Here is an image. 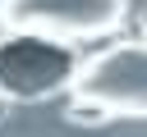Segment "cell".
Masks as SVG:
<instances>
[{
  "instance_id": "cell-1",
  "label": "cell",
  "mask_w": 147,
  "mask_h": 137,
  "mask_svg": "<svg viewBox=\"0 0 147 137\" xmlns=\"http://www.w3.org/2000/svg\"><path fill=\"white\" fill-rule=\"evenodd\" d=\"M0 23L14 37L87 41L124 23V0H0Z\"/></svg>"
},
{
  "instance_id": "cell-2",
  "label": "cell",
  "mask_w": 147,
  "mask_h": 137,
  "mask_svg": "<svg viewBox=\"0 0 147 137\" xmlns=\"http://www.w3.org/2000/svg\"><path fill=\"white\" fill-rule=\"evenodd\" d=\"M69 91L101 100L110 114L147 119V41H119V46L92 55L87 64L74 68Z\"/></svg>"
},
{
  "instance_id": "cell-3",
  "label": "cell",
  "mask_w": 147,
  "mask_h": 137,
  "mask_svg": "<svg viewBox=\"0 0 147 137\" xmlns=\"http://www.w3.org/2000/svg\"><path fill=\"white\" fill-rule=\"evenodd\" d=\"M64 119H69V123H106V119H115V114H110L101 100H87V96H74V91H69Z\"/></svg>"
}]
</instances>
